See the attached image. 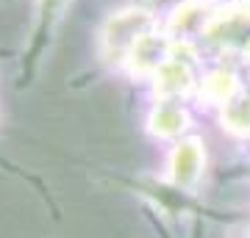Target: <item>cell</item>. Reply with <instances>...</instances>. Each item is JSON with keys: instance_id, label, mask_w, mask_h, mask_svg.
I'll return each instance as SVG.
<instances>
[{"instance_id": "obj_4", "label": "cell", "mask_w": 250, "mask_h": 238, "mask_svg": "<svg viewBox=\"0 0 250 238\" xmlns=\"http://www.w3.org/2000/svg\"><path fill=\"white\" fill-rule=\"evenodd\" d=\"M67 0H36V19H39V36H47L53 31L56 19L62 17V9Z\"/></svg>"}, {"instance_id": "obj_3", "label": "cell", "mask_w": 250, "mask_h": 238, "mask_svg": "<svg viewBox=\"0 0 250 238\" xmlns=\"http://www.w3.org/2000/svg\"><path fill=\"white\" fill-rule=\"evenodd\" d=\"M150 128H153V133H159V136H178V133L187 128V114L181 111V106L161 103V106L153 108Z\"/></svg>"}, {"instance_id": "obj_1", "label": "cell", "mask_w": 250, "mask_h": 238, "mask_svg": "<svg viewBox=\"0 0 250 238\" xmlns=\"http://www.w3.org/2000/svg\"><path fill=\"white\" fill-rule=\"evenodd\" d=\"M156 19L142 9H128L120 11L108 19L106 31H103V53L117 64H125L128 55L134 50L139 39L147 36L150 31H156Z\"/></svg>"}, {"instance_id": "obj_5", "label": "cell", "mask_w": 250, "mask_h": 238, "mask_svg": "<svg viewBox=\"0 0 250 238\" xmlns=\"http://www.w3.org/2000/svg\"><path fill=\"white\" fill-rule=\"evenodd\" d=\"M236 3H239V6H250V0H236Z\"/></svg>"}, {"instance_id": "obj_2", "label": "cell", "mask_w": 250, "mask_h": 238, "mask_svg": "<svg viewBox=\"0 0 250 238\" xmlns=\"http://www.w3.org/2000/svg\"><path fill=\"white\" fill-rule=\"evenodd\" d=\"M203 169V152L197 141H184L172 150L170 158V177L175 185H192Z\"/></svg>"}]
</instances>
